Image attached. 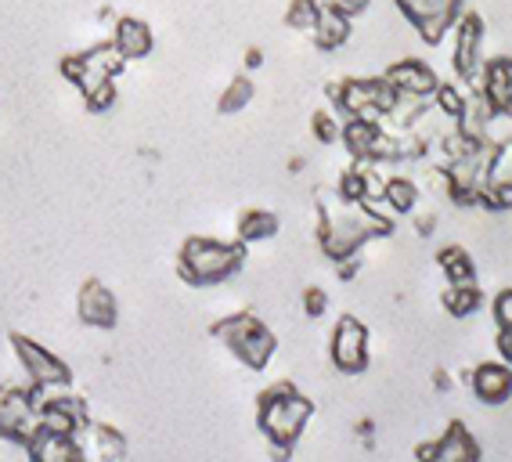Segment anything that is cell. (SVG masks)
I'll return each mask as SVG.
<instances>
[{"mask_svg":"<svg viewBox=\"0 0 512 462\" xmlns=\"http://www.w3.org/2000/svg\"><path fill=\"white\" fill-rule=\"evenodd\" d=\"M390 231H394V221L375 217L357 203H343L339 195L332 203L318 206V246L329 260L354 257L372 235H390Z\"/></svg>","mask_w":512,"mask_h":462,"instance_id":"cell-1","label":"cell"},{"mask_svg":"<svg viewBox=\"0 0 512 462\" xmlns=\"http://www.w3.org/2000/svg\"><path fill=\"white\" fill-rule=\"evenodd\" d=\"M314 416V401L303 398L293 383H275L256 401V423L260 434L275 444L278 452H289Z\"/></svg>","mask_w":512,"mask_h":462,"instance_id":"cell-2","label":"cell"},{"mask_svg":"<svg viewBox=\"0 0 512 462\" xmlns=\"http://www.w3.org/2000/svg\"><path fill=\"white\" fill-rule=\"evenodd\" d=\"M246 264V242H217L192 235L177 253V275L195 289L220 286Z\"/></svg>","mask_w":512,"mask_h":462,"instance_id":"cell-3","label":"cell"},{"mask_svg":"<svg viewBox=\"0 0 512 462\" xmlns=\"http://www.w3.org/2000/svg\"><path fill=\"white\" fill-rule=\"evenodd\" d=\"M213 336H217V340L253 372H264L278 351L275 333H271V329H267L256 315H249V311L231 315V318H220V322L213 325Z\"/></svg>","mask_w":512,"mask_h":462,"instance_id":"cell-4","label":"cell"},{"mask_svg":"<svg viewBox=\"0 0 512 462\" xmlns=\"http://www.w3.org/2000/svg\"><path fill=\"white\" fill-rule=\"evenodd\" d=\"M329 102L336 112L347 116H368V120H383L386 112L394 109L397 91L386 84V76H361V80H343V84H329Z\"/></svg>","mask_w":512,"mask_h":462,"instance_id":"cell-5","label":"cell"},{"mask_svg":"<svg viewBox=\"0 0 512 462\" xmlns=\"http://www.w3.org/2000/svg\"><path fill=\"white\" fill-rule=\"evenodd\" d=\"M491 152H494V141H476L469 152L455 156L444 167V177H448V195L455 199L458 206H473L480 188L487 181V167H491Z\"/></svg>","mask_w":512,"mask_h":462,"instance_id":"cell-6","label":"cell"},{"mask_svg":"<svg viewBox=\"0 0 512 462\" xmlns=\"http://www.w3.org/2000/svg\"><path fill=\"white\" fill-rule=\"evenodd\" d=\"M455 47H451V65H455V76L462 80V84L476 87V80H480V73H484V19L476 15V11H466V15H458L455 22Z\"/></svg>","mask_w":512,"mask_h":462,"instance_id":"cell-7","label":"cell"},{"mask_svg":"<svg viewBox=\"0 0 512 462\" xmlns=\"http://www.w3.org/2000/svg\"><path fill=\"white\" fill-rule=\"evenodd\" d=\"M397 11L419 29L422 44L437 47L440 40L455 29L458 15H462V0H394Z\"/></svg>","mask_w":512,"mask_h":462,"instance_id":"cell-8","label":"cell"},{"mask_svg":"<svg viewBox=\"0 0 512 462\" xmlns=\"http://www.w3.org/2000/svg\"><path fill=\"white\" fill-rule=\"evenodd\" d=\"M11 347H15V358H19L29 383H37V387H69L73 383V369L55 351H47L44 343L11 333Z\"/></svg>","mask_w":512,"mask_h":462,"instance_id":"cell-9","label":"cell"},{"mask_svg":"<svg viewBox=\"0 0 512 462\" xmlns=\"http://www.w3.org/2000/svg\"><path fill=\"white\" fill-rule=\"evenodd\" d=\"M329 358L343 376H361L368 369V329L365 322L343 315L332 329Z\"/></svg>","mask_w":512,"mask_h":462,"instance_id":"cell-10","label":"cell"},{"mask_svg":"<svg viewBox=\"0 0 512 462\" xmlns=\"http://www.w3.org/2000/svg\"><path fill=\"white\" fill-rule=\"evenodd\" d=\"M40 416L33 401H29V387H15V383H0V437L15 441L26 448V441L37 430Z\"/></svg>","mask_w":512,"mask_h":462,"instance_id":"cell-11","label":"cell"},{"mask_svg":"<svg viewBox=\"0 0 512 462\" xmlns=\"http://www.w3.org/2000/svg\"><path fill=\"white\" fill-rule=\"evenodd\" d=\"M419 462H476L480 459V444L473 441V434L466 430V423H451L448 434H440V441L419 444L415 448Z\"/></svg>","mask_w":512,"mask_h":462,"instance_id":"cell-12","label":"cell"},{"mask_svg":"<svg viewBox=\"0 0 512 462\" xmlns=\"http://www.w3.org/2000/svg\"><path fill=\"white\" fill-rule=\"evenodd\" d=\"M76 315L83 325H94V329H116L119 322V304L112 289H105V282L98 278H87L76 296Z\"/></svg>","mask_w":512,"mask_h":462,"instance_id":"cell-13","label":"cell"},{"mask_svg":"<svg viewBox=\"0 0 512 462\" xmlns=\"http://www.w3.org/2000/svg\"><path fill=\"white\" fill-rule=\"evenodd\" d=\"M383 76L397 94H404V98H426V102H430L433 91H437V84H440V76L433 73L422 58H401V62L390 65Z\"/></svg>","mask_w":512,"mask_h":462,"instance_id":"cell-14","label":"cell"},{"mask_svg":"<svg viewBox=\"0 0 512 462\" xmlns=\"http://www.w3.org/2000/svg\"><path fill=\"white\" fill-rule=\"evenodd\" d=\"M26 455L33 462H83L87 448H83L76 434H55V430L37 423L33 437L26 441Z\"/></svg>","mask_w":512,"mask_h":462,"instance_id":"cell-15","label":"cell"},{"mask_svg":"<svg viewBox=\"0 0 512 462\" xmlns=\"http://www.w3.org/2000/svg\"><path fill=\"white\" fill-rule=\"evenodd\" d=\"M469 387H473L476 401L484 405H505L512 398V365L505 361H484L476 365L473 376H469Z\"/></svg>","mask_w":512,"mask_h":462,"instance_id":"cell-16","label":"cell"},{"mask_svg":"<svg viewBox=\"0 0 512 462\" xmlns=\"http://www.w3.org/2000/svg\"><path fill=\"white\" fill-rule=\"evenodd\" d=\"M112 44L119 47V55L127 58V62H141V58L152 55L156 37H152L148 22L134 19V15H123V19H116V26H112Z\"/></svg>","mask_w":512,"mask_h":462,"instance_id":"cell-17","label":"cell"},{"mask_svg":"<svg viewBox=\"0 0 512 462\" xmlns=\"http://www.w3.org/2000/svg\"><path fill=\"white\" fill-rule=\"evenodd\" d=\"M473 91H480L487 102L494 105L498 116H509V62L505 58H491L484 62V73L476 80Z\"/></svg>","mask_w":512,"mask_h":462,"instance_id":"cell-18","label":"cell"},{"mask_svg":"<svg viewBox=\"0 0 512 462\" xmlns=\"http://www.w3.org/2000/svg\"><path fill=\"white\" fill-rule=\"evenodd\" d=\"M379 134H383L379 120H368V116H347V120H343V130H339V138H343V145H347V152L357 159V163H368L372 145Z\"/></svg>","mask_w":512,"mask_h":462,"instance_id":"cell-19","label":"cell"},{"mask_svg":"<svg viewBox=\"0 0 512 462\" xmlns=\"http://www.w3.org/2000/svg\"><path fill=\"white\" fill-rule=\"evenodd\" d=\"M311 37H314V47H318V51H336V47H343L350 40V19L321 4L318 26L311 29Z\"/></svg>","mask_w":512,"mask_h":462,"instance_id":"cell-20","label":"cell"},{"mask_svg":"<svg viewBox=\"0 0 512 462\" xmlns=\"http://www.w3.org/2000/svg\"><path fill=\"white\" fill-rule=\"evenodd\" d=\"M80 58H83L80 80H87V76H112V80H116V76L123 73V65H127V58L119 55V47L112 44V40H109V44L91 47V51H83ZM80 80H76V84H80Z\"/></svg>","mask_w":512,"mask_h":462,"instance_id":"cell-21","label":"cell"},{"mask_svg":"<svg viewBox=\"0 0 512 462\" xmlns=\"http://www.w3.org/2000/svg\"><path fill=\"white\" fill-rule=\"evenodd\" d=\"M282 221H278L271 210H246L238 217L235 231H238V242H246V246H256V242H267L275 239Z\"/></svg>","mask_w":512,"mask_h":462,"instance_id":"cell-22","label":"cell"},{"mask_svg":"<svg viewBox=\"0 0 512 462\" xmlns=\"http://www.w3.org/2000/svg\"><path fill=\"white\" fill-rule=\"evenodd\" d=\"M491 120H498L494 105L487 102L480 91H473V94H469V102H466V112L458 116L455 127L462 130V134H469V138H487V127H491Z\"/></svg>","mask_w":512,"mask_h":462,"instance_id":"cell-23","label":"cell"},{"mask_svg":"<svg viewBox=\"0 0 512 462\" xmlns=\"http://www.w3.org/2000/svg\"><path fill=\"white\" fill-rule=\"evenodd\" d=\"M440 304L451 318H469L473 311H480L484 293L476 289V282H448V289L440 293Z\"/></svg>","mask_w":512,"mask_h":462,"instance_id":"cell-24","label":"cell"},{"mask_svg":"<svg viewBox=\"0 0 512 462\" xmlns=\"http://www.w3.org/2000/svg\"><path fill=\"white\" fill-rule=\"evenodd\" d=\"M76 87H80L83 105L91 112H109L116 105V80L112 76H87Z\"/></svg>","mask_w":512,"mask_h":462,"instance_id":"cell-25","label":"cell"},{"mask_svg":"<svg viewBox=\"0 0 512 462\" xmlns=\"http://www.w3.org/2000/svg\"><path fill=\"white\" fill-rule=\"evenodd\" d=\"M437 264L448 282H476V264L462 246H444L437 253Z\"/></svg>","mask_w":512,"mask_h":462,"instance_id":"cell-26","label":"cell"},{"mask_svg":"<svg viewBox=\"0 0 512 462\" xmlns=\"http://www.w3.org/2000/svg\"><path fill=\"white\" fill-rule=\"evenodd\" d=\"M383 199L390 203V210L401 217V213H412L415 210V203H419V188H415V181L412 177H390L383 185Z\"/></svg>","mask_w":512,"mask_h":462,"instance_id":"cell-27","label":"cell"},{"mask_svg":"<svg viewBox=\"0 0 512 462\" xmlns=\"http://www.w3.org/2000/svg\"><path fill=\"white\" fill-rule=\"evenodd\" d=\"M433 109L444 116V120H455L458 123V116L466 112V102H469V94H462V87L458 84H451V80H440L437 84V91H433Z\"/></svg>","mask_w":512,"mask_h":462,"instance_id":"cell-28","label":"cell"},{"mask_svg":"<svg viewBox=\"0 0 512 462\" xmlns=\"http://www.w3.org/2000/svg\"><path fill=\"white\" fill-rule=\"evenodd\" d=\"M484 185L494 188H512V138L498 141L491 152V167H487V181Z\"/></svg>","mask_w":512,"mask_h":462,"instance_id":"cell-29","label":"cell"},{"mask_svg":"<svg viewBox=\"0 0 512 462\" xmlns=\"http://www.w3.org/2000/svg\"><path fill=\"white\" fill-rule=\"evenodd\" d=\"M253 94H256L253 80H249V76H235V80L228 84V91L220 94V102H217L220 116H235V112H242L249 102H253Z\"/></svg>","mask_w":512,"mask_h":462,"instance_id":"cell-30","label":"cell"},{"mask_svg":"<svg viewBox=\"0 0 512 462\" xmlns=\"http://www.w3.org/2000/svg\"><path fill=\"white\" fill-rule=\"evenodd\" d=\"M318 15H321V0H289L285 26L296 29V33H311L318 26Z\"/></svg>","mask_w":512,"mask_h":462,"instance_id":"cell-31","label":"cell"},{"mask_svg":"<svg viewBox=\"0 0 512 462\" xmlns=\"http://www.w3.org/2000/svg\"><path fill=\"white\" fill-rule=\"evenodd\" d=\"M91 430V437H94V444H98V459H105V462H116V459H123L127 455V441H123V434L119 430H112V426H87Z\"/></svg>","mask_w":512,"mask_h":462,"instance_id":"cell-32","label":"cell"},{"mask_svg":"<svg viewBox=\"0 0 512 462\" xmlns=\"http://www.w3.org/2000/svg\"><path fill=\"white\" fill-rule=\"evenodd\" d=\"M336 195L343 199V203H361V199H368V170L365 167L343 170V177H339V185H336Z\"/></svg>","mask_w":512,"mask_h":462,"instance_id":"cell-33","label":"cell"},{"mask_svg":"<svg viewBox=\"0 0 512 462\" xmlns=\"http://www.w3.org/2000/svg\"><path fill=\"white\" fill-rule=\"evenodd\" d=\"M339 130H343V120L332 116V112H314L311 116V134H314V141H321V145H336Z\"/></svg>","mask_w":512,"mask_h":462,"instance_id":"cell-34","label":"cell"},{"mask_svg":"<svg viewBox=\"0 0 512 462\" xmlns=\"http://www.w3.org/2000/svg\"><path fill=\"white\" fill-rule=\"evenodd\" d=\"M303 311H307V318L325 315V311H329V296H325V289H318V286L303 289Z\"/></svg>","mask_w":512,"mask_h":462,"instance_id":"cell-35","label":"cell"},{"mask_svg":"<svg viewBox=\"0 0 512 462\" xmlns=\"http://www.w3.org/2000/svg\"><path fill=\"white\" fill-rule=\"evenodd\" d=\"M494 322H498V329H509L512 325V289H502V293L494 296Z\"/></svg>","mask_w":512,"mask_h":462,"instance_id":"cell-36","label":"cell"},{"mask_svg":"<svg viewBox=\"0 0 512 462\" xmlns=\"http://www.w3.org/2000/svg\"><path fill=\"white\" fill-rule=\"evenodd\" d=\"M321 4H325V8H332V11H339V15H347V19L354 22V19H361V15H365L372 0H321Z\"/></svg>","mask_w":512,"mask_h":462,"instance_id":"cell-37","label":"cell"},{"mask_svg":"<svg viewBox=\"0 0 512 462\" xmlns=\"http://www.w3.org/2000/svg\"><path fill=\"white\" fill-rule=\"evenodd\" d=\"M494 347H498V358H502L505 365H512V325H509V329H498V336H494Z\"/></svg>","mask_w":512,"mask_h":462,"instance_id":"cell-38","label":"cell"},{"mask_svg":"<svg viewBox=\"0 0 512 462\" xmlns=\"http://www.w3.org/2000/svg\"><path fill=\"white\" fill-rule=\"evenodd\" d=\"M357 268H361V260H357V253L354 257H347V260H336V275L347 282V278H354L357 275Z\"/></svg>","mask_w":512,"mask_h":462,"instance_id":"cell-39","label":"cell"},{"mask_svg":"<svg viewBox=\"0 0 512 462\" xmlns=\"http://www.w3.org/2000/svg\"><path fill=\"white\" fill-rule=\"evenodd\" d=\"M264 65V51L260 47H249L246 51V69H260Z\"/></svg>","mask_w":512,"mask_h":462,"instance_id":"cell-40","label":"cell"},{"mask_svg":"<svg viewBox=\"0 0 512 462\" xmlns=\"http://www.w3.org/2000/svg\"><path fill=\"white\" fill-rule=\"evenodd\" d=\"M509 62V116H512V58H505Z\"/></svg>","mask_w":512,"mask_h":462,"instance_id":"cell-41","label":"cell"}]
</instances>
